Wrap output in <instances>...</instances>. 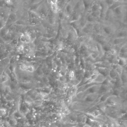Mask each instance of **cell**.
<instances>
[{
	"label": "cell",
	"instance_id": "obj_1",
	"mask_svg": "<svg viewBox=\"0 0 127 127\" xmlns=\"http://www.w3.org/2000/svg\"><path fill=\"white\" fill-rule=\"evenodd\" d=\"M21 42L23 43H28L30 42L31 40L30 35L28 33H25L24 34L21 35L20 38Z\"/></svg>",
	"mask_w": 127,
	"mask_h": 127
},
{
	"label": "cell",
	"instance_id": "obj_2",
	"mask_svg": "<svg viewBox=\"0 0 127 127\" xmlns=\"http://www.w3.org/2000/svg\"><path fill=\"white\" fill-rule=\"evenodd\" d=\"M68 77L70 80H73L76 78L75 71L73 70H70L68 73Z\"/></svg>",
	"mask_w": 127,
	"mask_h": 127
},
{
	"label": "cell",
	"instance_id": "obj_3",
	"mask_svg": "<svg viewBox=\"0 0 127 127\" xmlns=\"http://www.w3.org/2000/svg\"><path fill=\"white\" fill-rule=\"evenodd\" d=\"M35 67L34 66L32 65H30V66H26V69H25V71H27V72H30L32 73L34 71Z\"/></svg>",
	"mask_w": 127,
	"mask_h": 127
},
{
	"label": "cell",
	"instance_id": "obj_4",
	"mask_svg": "<svg viewBox=\"0 0 127 127\" xmlns=\"http://www.w3.org/2000/svg\"><path fill=\"white\" fill-rule=\"evenodd\" d=\"M110 52L111 55L113 56L116 55L117 54V53H118L117 50L116 49H114V48L110 50Z\"/></svg>",
	"mask_w": 127,
	"mask_h": 127
},
{
	"label": "cell",
	"instance_id": "obj_5",
	"mask_svg": "<svg viewBox=\"0 0 127 127\" xmlns=\"http://www.w3.org/2000/svg\"><path fill=\"white\" fill-rule=\"evenodd\" d=\"M18 50L20 52H21L24 50V47L23 45H20L18 47Z\"/></svg>",
	"mask_w": 127,
	"mask_h": 127
}]
</instances>
